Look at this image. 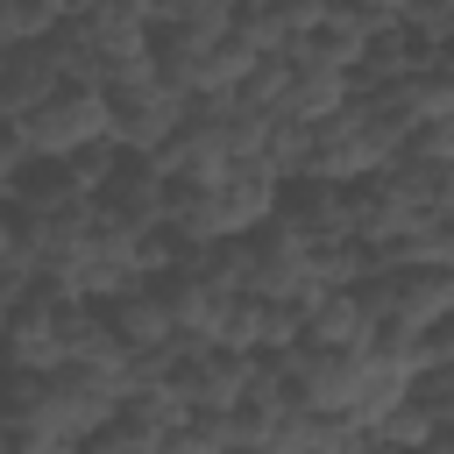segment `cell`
<instances>
[{
  "instance_id": "cell-1",
  "label": "cell",
  "mask_w": 454,
  "mask_h": 454,
  "mask_svg": "<svg viewBox=\"0 0 454 454\" xmlns=\"http://www.w3.org/2000/svg\"><path fill=\"white\" fill-rule=\"evenodd\" d=\"M312 128V163L305 177H333V184H362L369 170H383L404 142V121L376 99V92H348L333 114L305 121Z\"/></svg>"
},
{
  "instance_id": "cell-2",
  "label": "cell",
  "mask_w": 454,
  "mask_h": 454,
  "mask_svg": "<svg viewBox=\"0 0 454 454\" xmlns=\"http://www.w3.org/2000/svg\"><path fill=\"white\" fill-rule=\"evenodd\" d=\"M85 326H92V305L85 298H71V291H57L50 277H35L21 298H14V312H7V326H0V362L7 369H57V362H71L78 355V340H85Z\"/></svg>"
},
{
  "instance_id": "cell-3",
  "label": "cell",
  "mask_w": 454,
  "mask_h": 454,
  "mask_svg": "<svg viewBox=\"0 0 454 454\" xmlns=\"http://www.w3.org/2000/svg\"><path fill=\"white\" fill-rule=\"evenodd\" d=\"M369 333L383 326H433L454 312V262H404V270H369L355 284Z\"/></svg>"
},
{
  "instance_id": "cell-4",
  "label": "cell",
  "mask_w": 454,
  "mask_h": 454,
  "mask_svg": "<svg viewBox=\"0 0 454 454\" xmlns=\"http://www.w3.org/2000/svg\"><path fill=\"white\" fill-rule=\"evenodd\" d=\"M184 114H192V99L149 71V78L106 92V142H121V149H135V156H156V149L184 128Z\"/></svg>"
},
{
  "instance_id": "cell-5",
  "label": "cell",
  "mask_w": 454,
  "mask_h": 454,
  "mask_svg": "<svg viewBox=\"0 0 454 454\" xmlns=\"http://www.w3.org/2000/svg\"><path fill=\"white\" fill-rule=\"evenodd\" d=\"M99 135H106V92H99V85H57L50 99H35V106L21 114L28 156H50V163L78 156V149L99 142Z\"/></svg>"
},
{
  "instance_id": "cell-6",
  "label": "cell",
  "mask_w": 454,
  "mask_h": 454,
  "mask_svg": "<svg viewBox=\"0 0 454 454\" xmlns=\"http://www.w3.org/2000/svg\"><path fill=\"white\" fill-rule=\"evenodd\" d=\"M277 213V177L255 156H227L206 184H199V220L206 234H248Z\"/></svg>"
},
{
  "instance_id": "cell-7",
  "label": "cell",
  "mask_w": 454,
  "mask_h": 454,
  "mask_svg": "<svg viewBox=\"0 0 454 454\" xmlns=\"http://www.w3.org/2000/svg\"><path fill=\"white\" fill-rule=\"evenodd\" d=\"M135 277H149V270H142V234L106 227V220H85V241H78L71 270L57 277V291H71V298L99 305V298H114V291H121V284H135Z\"/></svg>"
},
{
  "instance_id": "cell-8",
  "label": "cell",
  "mask_w": 454,
  "mask_h": 454,
  "mask_svg": "<svg viewBox=\"0 0 454 454\" xmlns=\"http://www.w3.org/2000/svg\"><path fill=\"white\" fill-rule=\"evenodd\" d=\"M92 220L128 227V234L156 227V220H163V170H156L149 156L121 149V163H114V170L99 177V192H92Z\"/></svg>"
},
{
  "instance_id": "cell-9",
  "label": "cell",
  "mask_w": 454,
  "mask_h": 454,
  "mask_svg": "<svg viewBox=\"0 0 454 454\" xmlns=\"http://www.w3.org/2000/svg\"><path fill=\"white\" fill-rule=\"evenodd\" d=\"M270 220H284V227L305 234V241H340V234H355V184H333V177H284Z\"/></svg>"
},
{
  "instance_id": "cell-10",
  "label": "cell",
  "mask_w": 454,
  "mask_h": 454,
  "mask_svg": "<svg viewBox=\"0 0 454 454\" xmlns=\"http://www.w3.org/2000/svg\"><path fill=\"white\" fill-rule=\"evenodd\" d=\"M404 383H411V362L397 355V348H355L348 355V376H340V419H355V426H376L397 397H404Z\"/></svg>"
},
{
  "instance_id": "cell-11",
  "label": "cell",
  "mask_w": 454,
  "mask_h": 454,
  "mask_svg": "<svg viewBox=\"0 0 454 454\" xmlns=\"http://www.w3.org/2000/svg\"><path fill=\"white\" fill-rule=\"evenodd\" d=\"M7 213L14 220H85L92 213V192L71 177V163H50V156H28L7 184Z\"/></svg>"
},
{
  "instance_id": "cell-12",
  "label": "cell",
  "mask_w": 454,
  "mask_h": 454,
  "mask_svg": "<svg viewBox=\"0 0 454 454\" xmlns=\"http://www.w3.org/2000/svg\"><path fill=\"white\" fill-rule=\"evenodd\" d=\"M99 319H106V333L135 355V348H163L177 326H170V298H163V277H135V284H121L114 298H99Z\"/></svg>"
},
{
  "instance_id": "cell-13",
  "label": "cell",
  "mask_w": 454,
  "mask_h": 454,
  "mask_svg": "<svg viewBox=\"0 0 454 454\" xmlns=\"http://www.w3.org/2000/svg\"><path fill=\"white\" fill-rule=\"evenodd\" d=\"M177 419H184V404H177L170 390H128V397L114 404V419H106L85 447H99V454H149Z\"/></svg>"
},
{
  "instance_id": "cell-14",
  "label": "cell",
  "mask_w": 454,
  "mask_h": 454,
  "mask_svg": "<svg viewBox=\"0 0 454 454\" xmlns=\"http://www.w3.org/2000/svg\"><path fill=\"white\" fill-rule=\"evenodd\" d=\"M348 92H355V78H348V71H333V64H319V57L291 35V50H284V92H277V114H284V121H319V114H333Z\"/></svg>"
},
{
  "instance_id": "cell-15",
  "label": "cell",
  "mask_w": 454,
  "mask_h": 454,
  "mask_svg": "<svg viewBox=\"0 0 454 454\" xmlns=\"http://www.w3.org/2000/svg\"><path fill=\"white\" fill-rule=\"evenodd\" d=\"M71 28L92 43L99 71L121 64V57H142V50H149V14H142L135 0H78V7H71Z\"/></svg>"
},
{
  "instance_id": "cell-16",
  "label": "cell",
  "mask_w": 454,
  "mask_h": 454,
  "mask_svg": "<svg viewBox=\"0 0 454 454\" xmlns=\"http://www.w3.org/2000/svg\"><path fill=\"white\" fill-rule=\"evenodd\" d=\"M298 340H312V348H333V355H355V348H369V312H362L355 284H348V291H319V298L298 312Z\"/></svg>"
},
{
  "instance_id": "cell-17",
  "label": "cell",
  "mask_w": 454,
  "mask_h": 454,
  "mask_svg": "<svg viewBox=\"0 0 454 454\" xmlns=\"http://www.w3.org/2000/svg\"><path fill=\"white\" fill-rule=\"evenodd\" d=\"M355 447H362V426L319 404H291L284 426L270 433V454H355Z\"/></svg>"
},
{
  "instance_id": "cell-18",
  "label": "cell",
  "mask_w": 454,
  "mask_h": 454,
  "mask_svg": "<svg viewBox=\"0 0 454 454\" xmlns=\"http://www.w3.org/2000/svg\"><path fill=\"white\" fill-rule=\"evenodd\" d=\"M298 43H305L319 64H333V71H348V78H355V64H362V43H369V21H355L348 7H326V14H319L305 35H298Z\"/></svg>"
},
{
  "instance_id": "cell-19",
  "label": "cell",
  "mask_w": 454,
  "mask_h": 454,
  "mask_svg": "<svg viewBox=\"0 0 454 454\" xmlns=\"http://www.w3.org/2000/svg\"><path fill=\"white\" fill-rule=\"evenodd\" d=\"M255 163H262L277 184H284V177H305V163H312V128L270 114V128H262V142H255Z\"/></svg>"
},
{
  "instance_id": "cell-20",
  "label": "cell",
  "mask_w": 454,
  "mask_h": 454,
  "mask_svg": "<svg viewBox=\"0 0 454 454\" xmlns=\"http://www.w3.org/2000/svg\"><path fill=\"white\" fill-rule=\"evenodd\" d=\"M362 433H369L376 447H397V454H404V447H419V440H433V433H447V426H440L419 397H397V404H390L376 426H362Z\"/></svg>"
},
{
  "instance_id": "cell-21",
  "label": "cell",
  "mask_w": 454,
  "mask_h": 454,
  "mask_svg": "<svg viewBox=\"0 0 454 454\" xmlns=\"http://www.w3.org/2000/svg\"><path fill=\"white\" fill-rule=\"evenodd\" d=\"M241 0H156L149 28H192V35H227Z\"/></svg>"
},
{
  "instance_id": "cell-22",
  "label": "cell",
  "mask_w": 454,
  "mask_h": 454,
  "mask_svg": "<svg viewBox=\"0 0 454 454\" xmlns=\"http://www.w3.org/2000/svg\"><path fill=\"white\" fill-rule=\"evenodd\" d=\"M227 447V411H184L149 454H220Z\"/></svg>"
},
{
  "instance_id": "cell-23",
  "label": "cell",
  "mask_w": 454,
  "mask_h": 454,
  "mask_svg": "<svg viewBox=\"0 0 454 454\" xmlns=\"http://www.w3.org/2000/svg\"><path fill=\"white\" fill-rule=\"evenodd\" d=\"M50 28H57V7H50V0H0V50L43 43Z\"/></svg>"
},
{
  "instance_id": "cell-24",
  "label": "cell",
  "mask_w": 454,
  "mask_h": 454,
  "mask_svg": "<svg viewBox=\"0 0 454 454\" xmlns=\"http://www.w3.org/2000/svg\"><path fill=\"white\" fill-rule=\"evenodd\" d=\"M404 397H419V404H426L440 426H454V362H447V369H411Z\"/></svg>"
},
{
  "instance_id": "cell-25",
  "label": "cell",
  "mask_w": 454,
  "mask_h": 454,
  "mask_svg": "<svg viewBox=\"0 0 454 454\" xmlns=\"http://www.w3.org/2000/svg\"><path fill=\"white\" fill-rule=\"evenodd\" d=\"M262 7H270V14H277V21L291 28V35H305V28H312V21H319V14L333 7V0H262Z\"/></svg>"
},
{
  "instance_id": "cell-26",
  "label": "cell",
  "mask_w": 454,
  "mask_h": 454,
  "mask_svg": "<svg viewBox=\"0 0 454 454\" xmlns=\"http://www.w3.org/2000/svg\"><path fill=\"white\" fill-rule=\"evenodd\" d=\"M28 163V142H21V121H0V177L14 184V170Z\"/></svg>"
},
{
  "instance_id": "cell-27",
  "label": "cell",
  "mask_w": 454,
  "mask_h": 454,
  "mask_svg": "<svg viewBox=\"0 0 454 454\" xmlns=\"http://www.w3.org/2000/svg\"><path fill=\"white\" fill-rule=\"evenodd\" d=\"M404 454H454V440H447V433H433V440H419V447H404Z\"/></svg>"
},
{
  "instance_id": "cell-28",
  "label": "cell",
  "mask_w": 454,
  "mask_h": 454,
  "mask_svg": "<svg viewBox=\"0 0 454 454\" xmlns=\"http://www.w3.org/2000/svg\"><path fill=\"white\" fill-rule=\"evenodd\" d=\"M7 241H14V227H7V206H0V262H7Z\"/></svg>"
},
{
  "instance_id": "cell-29",
  "label": "cell",
  "mask_w": 454,
  "mask_h": 454,
  "mask_svg": "<svg viewBox=\"0 0 454 454\" xmlns=\"http://www.w3.org/2000/svg\"><path fill=\"white\" fill-rule=\"evenodd\" d=\"M355 454H397V447H376V440H369V433H362V447H355Z\"/></svg>"
},
{
  "instance_id": "cell-30",
  "label": "cell",
  "mask_w": 454,
  "mask_h": 454,
  "mask_svg": "<svg viewBox=\"0 0 454 454\" xmlns=\"http://www.w3.org/2000/svg\"><path fill=\"white\" fill-rule=\"evenodd\" d=\"M50 7H57V14H71V7H78V0H50Z\"/></svg>"
},
{
  "instance_id": "cell-31",
  "label": "cell",
  "mask_w": 454,
  "mask_h": 454,
  "mask_svg": "<svg viewBox=\"0 0 454 454\" xmlns=\"http://www.w3.org/2000/svg\"><path fill=\"white\" fill-rule=\"evenodd\" d=\"M135 7H142V14H156V0H135Z\"/></svg>"
},
{
  "instance_id": "cell-32",
  "label": "cell",
  "mask_w": 454,
  "mask_h": 454,
  "mask_svg": "<svg viewBox=\"0 0 454 454\" xmlns=\"http://www.w3.org/2000/svg\"><path fill=\"white\" fill-rule=\"evenodd\" d=\"M0 369H7V362H0Z\"/></svg>"
}]
</instances>
